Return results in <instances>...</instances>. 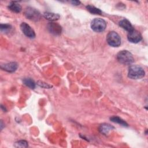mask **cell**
I'll return each instance as SVG.
<instances>
[{"label": "cell", "instance_id": "cell-10", "mask_svg": "<svg viewBox=\"0 0 148 148\" xmlns=\"http://www.w3.org/2000/svg\"><path fill=\"white\" fill-rule=\"evenodd\" d=\"M119 24L122 28L128 32H130L131 31L134 29V28L131 23L125 18L120 20L119 23Z\"/></svg>", "mask_w": 148, "mask_h": 148}, {"label": "cell", "instance_id": "cell-11", "mask_svg": "<svg viewBox=\"0 0 148 148\" xmlns=\"http://www.w3.org/2000/svg\"><path fill=\"white\" fill-rule=\"evenodd\" d=\"M113 129H114L113 126H112L109 124H106V123L101 124L99 128V130L100 132H101L102 134H103L104 135L108 134L109 133V132L110 131H112Z\"/></svg>", "mask_w": 148, "mask_h": 148}, {"label": "cell", "instance_id": "cell-6", "mask_svg": "<svg viewBox=\"0 0 148 148\" xmlns=\"http://www.w3.org/2000/svg\"><path fill=\"white\" fill-rule=\"evenodd\" d=\"M127 39L128 41L131 43H137L142 40V37L139 31L134 29L130 32H128V34L127 35Z\"/></svg>", "mask_w": 148, "mask_h": 148}, {"label": "cell", "instance_id": "cell-15", "mask_svg": "<svg viewBox=\"0 0 148 148\" xmlns=\"http://www.w3.org/2000/svg\"><path fill=\"white\" fill-rule=\"evenodd\" d=\"M86 9L89 12H90L92 14H102V11L99 9H98L94 6L87 5V6H86Z\"/></svg>", "mask_w": 148, "mask_h": 148}, {"label": "cell", "instance_id": "cell-8", "mask_svg": "<svg viewBox=\"0 0 148 148\" xmlns=\"http://www.w3.org/2000/svg\"><path fill=\"white\" fill-rule=\"evenodd\" d=\"M47 28L51 34L55 35H60L62 32L61 27L55 23H49L47 25Z\"/></svg>", "mask_w": 148, "mask_h": 148}, {"label": "cell", "instance_id": "cell-19", "mask_svg": "<svg viewBox=\"0 0 148 148\" xmlns=\"http://www.w3.org/2000/svg\"><path fill=\"white\" fill-rule=\"evenodd\" d=\"M37 84L40 86V87H43V88H50L51 87V86L48 84L47 83H46L43 82H41V81H38Z\"/></svg>", "mask_w": 148, "mask_h": 148}, {"label": "cell", "instance_id": "cell-20", "mask_svg": "<svg viewBox=\"0 0 148 148\" xmlns=\"http://www.w3.org/2000/svg\"><path fill=\"white\" fill-rule=\"evenodd\" d=\"M70 2L73 5H79L80 3V2L79 1H70Z\"/></svg>", "mask_w": 148, "mask_h": 148}, {"label": "cell", "instance_id": "cell-12", "mask_svg": "<svg viewBox=\"0 0 148 148\" xmlns=\"http://www.w3.org/2000/svg\"><path fill=\"white\" fill-rule=\"evenodd\" d=\"M43 17L50 21H56L60 18V15L57 13L46 12L43 13Z\"/></svg>", "mask_w": 148, "mask_h": 148}, {"label": "cell", "instance_id": "cell-16", "mask_svg": "<svg viewBox=\"0 0 148 148\" xmlns=\"http://www.w3.org/2000/svg\"><path fill=\"white\" fill-rule=\"evenodd\" d=\"M24 84L31 89H34L35 87V83L34 81L31 78H24L23 79Z\"/></svg>", "mask_w": 148, "mask_h": 148}, {"label": "cell", "instance_id": "cell-2", "mask_svg": "<svg viewBox=\"0 0 148 148\" xmlns=\"http://www.w3.org/2000/svg\"><path fill=\"white\" fill-rule=\"evenodd\" d=\"M117 59L119 62L125 65H129L134 62L132 54L128 50H121L117 54Z\"/></svg>", "mask_w": 148, "mask_h": 148}, {"label": "cell", "instance_id": "cell-1", "mask_svg": "<svg viewBox=\"0 0 148 148\" xmlns=\"http://www.w3.org/2000/svg\"><path fill=\"white\" fill-rule=\"evenodd\" d=\"M145 75L143 69L136 65H131L130 66L128 72V76L132 79H139L144 77Z\"/></svg>", "mask_w": 148, "mask_h": 148}, {"label": "cell", "instance_id": "cell-18", "mask_svg": "<svg viewBox=\"0 0 148 148\" xmlns=\"http://www.w3.org/2000/svg\"><path fill=\"white\" fill-rule=\"evenodd\" d=\"M1 31L3 32H8L12 29V26L8 24H1L0 26Z\"/></svg>", "mask_w": 148, "mask_h": 148}, {"label": "cell", "instance_id": "cell-3", "mask_svg": "<svg viewBox=\"0 0 148 148\" xmlns=\"http://www.w3.org/2000/svg\"><path fill=\"white\" fill-rule=\"evenodd\" d=\"M108 43L112 47H119L121 45V39L120 35L114 31L109 32L106 36Z\"/></svg>", "mask_w": 148, "mask_h": 148}, {"label": "cell", "instance_id": "cell-9", "mask_svg": "<svg viewBox=\"0 0 148 148\" xmlns=\"http://www.w3.org/2000/svg\"><path fill=\"white\" fill-rule=\"evenodd\" d=\"M17 64L15 62H11L5 64L1 65V68L2 69L7 71L8 72H13L17 68Z\"/></svg>", "mask_w": 148, "mask_h": 148}, {"label": "cell", "instance_id": "cell-13", "mask_svg": "<svg viewBox=\"0 0 148 148\" xmlns=\"http://www.w3.org/2000/svg\"><path fill=\"white\" fill-rule=\"evenodd\" d=\"M8 8L11 11L15 13H20L22 9L20 5L17 3V2H12L9 4Z\"/></svg>", "mask_w": 148, "mask_h": 148}, {"label": "cell", "instance_id": "cell-7", "mask_svg": "<svg viewBox=\"0 0 148 148\" xmlns=\"http://www.w3.org/2000/svg\"><path fill=\"white\" fill-rule=\"evenodd\" d=\"M20 28L23 34L29 38H34L35 33L33 29L26 23H22L20 25Z\"/></svg>", "mask_w": 148, "mask_h": 148}, {"label": "cell", "instance_id": "cell-14", "mask_svg": "<svg viewBox=\"0 0 148 148\" xmlns=\"http://www.w3.org/2000/svg\"><path fill=\"white\" fill-rule=\"evenodd\" d=\"M110 120L112 122H114L115 123H117L119 124H120L124 127H128V124L122 119L120 118L119 117L117 116H113L110 118Z\"/></svg>", "mask_w": 148, "mask_h": 148}, {"label": "cell", "instance_id": "cell-17", "mask_svg": "<svg viewBox=\"0 0 148 148\" xmlns=\"http://www.w3.org/2000/svg\"><path fill=\"white\" fill-rule=\"evenodd\" d=\"M14 146L16 147H27L28 146V142L24 140H18L15 143Z\"/></svg>", "mask_w": 148, "mask_h": 148}, {"label": "cell", "instance_id": "cell-4", "mask_svg": "<svg viewBox=\"0 0 148 148\" xmlns=\"http://www.w3.org/2000/svg\"><path fill=\"white\" fill-rule=\"evenodd\" d=\"M106 27V21L100 18H96L92 20L91 23V29L97 32H103Z\"/></svg>", "mask_w": 148, "mask_h": 148}, {"label": "cell", "instance_id": "cell-5", "mask_svg": "<svg viewBox=\"0 0 148 148\" xmlns=\"http://www.w3.org/2000/svg\"><path fill=\"white\" fill-rule=\"evenodd\" d=\"M25 16L34 21H38L41 18L40 12L36 9L32 7H27L24 11Z\"/></svg>", "mask_w": 148, "mask_h": 148}]
</instances>
